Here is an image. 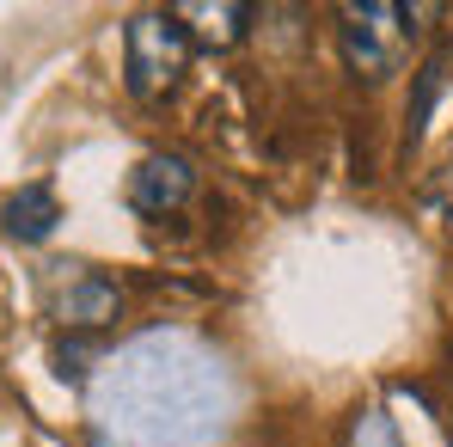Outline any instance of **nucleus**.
I'll return each mask as SVG.
<instances>
[{
	"label": "nucleus",
	"instance_id": "nucleus-1",
	"mask_svg": "<svg viewBox=\"0 0 453 447\" xmlns=\"http://www.w3.org/2000/svg\"><path fill=\"white\" fill-rule=\"evenodd\" d=\"M233 386L226 368L184 331H142L98 362L92 417L117 447H209L221 442Z\"/></svg>",
	"mask_w": 453,
	"mask_h": 447
},
{
	"label": "nucleus",
	"instance_id": "nucleus-2",
	"mask_svg": "<svg viewBox=\"0 0 453 447\" xmlns=\"http://www.w3.org/2000/svg\"><path fill=\"white\" fill-rule=\"evenodd\" d=\"M190 68V37L172 12H135L123 25V74L135 98H165Z\"/></svg>",
	"mask_w": 453,
	"mask_h": 447
},
{
	"label": "nucleus",
	"instance_id": "nucleus-3",
	"mask_svg": "<svg viewBox=\"0 0 453 447\" xmlns=\"http://www.w3.org/2000/svg\"><path fill=\"white\" fill-rule=\"evenodd\" d=\"M343 56L362 80L398 74L404 56V6L392 0H368V6H343Z\"/></svg>",
	"mask_w": 453,
	"mask_h": 447
},
{
	"label": "nucleus",
	"instance_id": "nucleus-4",
	"mask_svg": "<svg viewBox=\"0 0 453 447\" xmlns=\"http://www.w3.org/2000/svg\"><path fill=\"white\" fill-rule=\"evenodd\" d=\"M190 190H196V166H190L184 153H148V159L135 166V178H129V203H135L142 215L178 209Z\"/></svg>",
	"mask_w": 453,
	"mask_h": 447
},
{
	"label": "nucleus",
	"instance_id": "nucleus-5",
	"mask_svg": "<svg viewBox=\"0 0 453 447\" xmlns=\"http://www.w3.org/2000/svg\"><path fill=\"white\" fill-rule=\"evenodd\" d=\"M56 319H62L74 337H92V331H104V325L123 319V295H117V282H104L98 270H80L74 282L56 295Z\"/></svg>",
	"mask_w": 453,
	"mask_h": 447
},
{
	"label": "nucleus",
	"instance_id": "nucleus-6",
	"mask_svg": "<svg viewBox=\"0 0 453 447\" xmlns=\"http://www.w3.org/2000/svg\"><path fill=\"white\" fill-rule=\"evenodd\" d=\"M172 19L184 25L190 50L196 43L203 50H233L251 25V6H239V0H184V6H172Z\"/></svg>",
	"mask_w": 453,
	"mask_h": 447
},
{
	"label": "nucleus",
	"instance_id": "nucleus-7",
	"mask_svg": "<svg viewBox=\"0 0 453 447\" xmlns=\"http://www.w3.org/2000/svg\"><path fill=\"white\" fill-rule=\"evenodd\" d=\"M56 221H62V197H56L50 184H25V190H12L6 209H0V227H6L12 239H25V245L50 239Z\"/></svg>",
	"mask_w": 453,
	"mask_h": 447
},
{
	"label": "nucleus",
	"instance_id": "nucleus-8",
	"mask_svg": "<svg viewBox=\"0 0 453 447\" xmlns=\"http://www.w3.org/2000/svg\"><path fill=\"white\" fill-rule=\"evenodd\" d=\"M349 447H398V429H392V417L368 405V411H356V423H349Z\"/></svg>",
	"mask_w": 453,
	"mask_h": 447
},
{
	"label": "nucleus",
	"instance_id": "nucleus-9",
	"mask_svg": "<svg viewBox=\"0 0 453 447\" xmlns=\"http://www.w3.org/2000/svg\"><path fill=\"white\" fill-rule=\"evenodd\" d=\"M86 356H98L92 337H68V343H56V374H62V380H86Z\"/></svg>",
	"mask_w": 453,
	"mask_h": 447
},
{
	"label": "nucleus",
	"instance_id": "nucleus-10",
	"mask_svg": "<svg viewBox=\"0 0 453 447\" xmlns=\"http://www.w3.org/2000/svg\"><path fill=\"white\" fill-rule=\"evenodd\" d=\"M448 435H453V423H448Z\"/></svg>",
	"mask_w": 453,
	"mask_h": 447
}]
</instances>
